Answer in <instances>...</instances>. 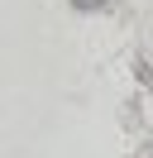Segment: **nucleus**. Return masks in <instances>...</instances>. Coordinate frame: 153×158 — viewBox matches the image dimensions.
I'll use <instances>...</instances> for the list:
<instances>
[{
	"instance_id": "obj_1",
	"label": "nucleus",
	"mask_w": 153,
	"mask_h": 158,
	"mask_svg": "<svg viewBox=\"0 0 153 158\" xmlns=\"http://www.w3.org/2000/svg\"><path fill=\"white\" fill-rule=\"evenodd\" d=\"M72 10H81V15H105V10H115V0H72Z\"/></svg>"
},
{
	"instance_id": "obj_2",
	"label": "nucleus",
	"mask_w": 153,
	"mask_h": 158,
	"mask_svg": "<svg viewBox=\"0 0 153 158\" xmlns=\"http://www.w3.org/2000/svg\"><path fill=\"white\" fill-rule=\"evenodd\" d=\"M139 77H143V86H153V58H143V62H139Z\"/></svg>"
},
{
	"instance_id": "obj_3",
	"label": "nucleus",
	"mask_w": 153,
	"mask_h": 158,
	"mask_svg": "<svg viewBox=\"0 0 153 158\" xmlns=\"http://www.w3.org/2000/svg\"><path fill=\"white\" fill-rule=\"evenodd\" d=\"M139 158H153V139H148V144H143V153H139Z\"/></svg>"
}]
</instances>
